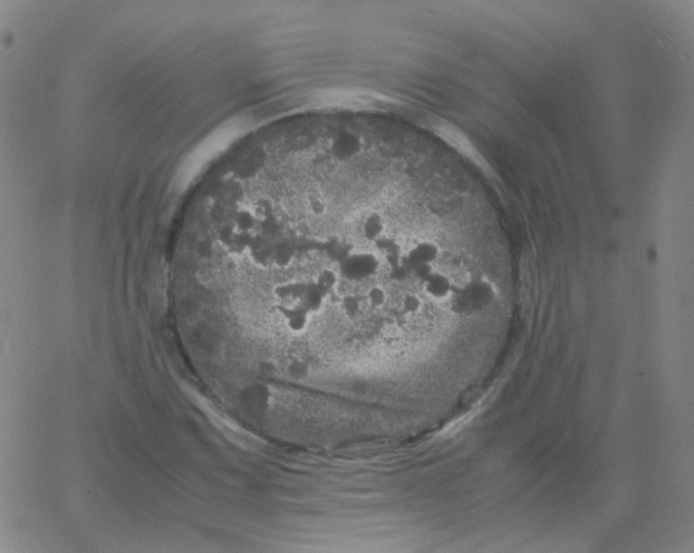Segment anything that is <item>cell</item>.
<instances>
[{
  "mask_svg": "<svg viewBox=\"0 0 694 553\" xmlns=\"http://www.w3.org/2000/svg\"><path fill=\"white\" fill-rule=\"evenodd\" d=\"M442 255V248L436 242L432 240H421L404 253V261L411 271L412 268L420 265H434Z\"/></svg>",
  "mask_w": 694,
  "mask_h": 553,
  "instance_id": "cell-4",
  "label": "cell"
},
{
  "mask_svg": "<svg viewBox=\"0 0 694 553\" xmlns=\"http://www.w3.org/2000/svg\"><path fill=\"white\" fill-rule=\"evenodd\" d=\"M328 299V294L314 281H307L300 304L311 315L316 316L324 311Z\"/></svg>",
  "mask_w": 694,
  "mask_h": 553,
  "instance_id": "cell-7",
  "label": "cell"
},
{
  "mask_svg": "<svg viewBox=\"0 0 694 553\" xmlns=\"http://www.w3.org/2000/svg\"><path fill=\"white\" fill-rule=\"evenodd\" d=\"M354 250L355 247L352 243L347 242L340 236H331L323 242L324 254L330 261H334L336 265L341 263L344 258L349 255Z\"/></svg>",
  "mask_w": 694,
  "mask_h": 553,
  "instance_id": "cell-10",
  "label": "cell"
},
{
  "mask_svg": "<svg viewBox=\"0 0 694 553\" xmlns=\"http://www.w3.org/2000/svg\"><path fill=\"white\" fill-rule=\"evenodd\" d=\"M460 286H456L452 277H450L447 273L436 269L434 273L429 275V279L422 285V289L429 300L443 303V302H450L457 289L460 288Z\"/></svg>",
  "mask_w": 694,
  "mask_h": 553,
  "instance_id": "cell-3",
  "label": "cell"
},
{
  "mask_svg": "<svg viewBox=\"0 0 694 553\" xmlns=\"http://www.w3.org/2000/svg\"><path fill=\"white\" fill-rule=\"evenodd\" d=\"M273 267L278 269H287L293 265L295 259V250L293 243L288 238H278L274 240Z\"/></svg>",
  "mask_w": 694,
  "mask_h": 553,
  "instance_id": "cell-9",
  "label": "cell"
},
{
  "mask_svg": "<svg viewBox=\"0 0 694 553\" xmlns=\"http://www.w3.org/2000/svg\"><path fill=\"white\" fill-rule=\"evenodd\" d=\"M273 240L256 231L253 232L250 247L245 256H248L251 261L260 269H269L273 267Z\"/></svg>",
  "mask_w": 694,
  "mask_h": 553,
  "instance_id": "cell-5",
  "label": "cell"
},
{
  "mask_svg": "<svg viewBox=\"0 0 694 553\" xmlns=\"http://www.w3.org/2000/svg\"><path fill=\"white\" fill-rule=\"evenodd\" d=\"M275 308L289 333L295 336H302L308 332L313 315L300 303H277Z\"/></svg>",
  "mask_w": 694,
  "mask_h": 553,
  "instance_id": "cell-2",
  "label": "cell"
},
{
  "mask_svg": "<svg viewBox=\"0 0 694 553\" xmlns=\"http://www.w3.org/2000/svg\"><path fill=\"white\" fill-rule=\"evenodd\" d=\"M366 303L374 310H380L386 306L388 301V293L386 289L380 285H375L367 290L365 294Z\"/></svg>",
  "mask_w": 694,
  "mask_h": 553,
  "instance_id": "cell-13",
  "label": "cell"
},
{
  "mask_svg": "<svg viewBox=\"0 0 694 553\" xmlns=\"http://www.w3.org/2000/svg\"><path fill=\"white\" fill-rule=\"evenodd\" d=\"M382 267L378 254L373 250H355L338 264L341 278L349 282H363L373 278Z\"/></svg>",
  "mask_w": 694,
  "mask_h": 553,
  "instance_id": "cell-1",
  "label": "cell"
},
{
  "mask_svg": "<svg viewBox=\"0 0 694 553\" xmlns=\"http://www.w3.org/2000/svg\"><path fill=\"white\" fill-rule=\"evenodd\" d=\"M341 275L338 271L333 268H322L316 277L312 279L314 282L320 287L324 292L328 294V298L335 292L340 283Z\"/></svg>",
  "mask_w": 694,
  "mask_h": 553,
  "instance_id": "cell-11",
  "label": "cell"
},
{
  "mask_svg": "<svg viewBox=\"0 0 694 553\" xmlns=\"http://www.w3.org/2000/svg\"><path fill=\"white\" fill-rule=\"evenodd\" d=\"M423 300L417 293H406L402 296V311L408 315H417L423 310Z\"/></svg>",
  "mask_w": 694,
  "mask_h": 553,
  "instance_id": "cell-14",
  "label": "cell"
},
{
  "mask_svg": "<svg viewBox=\"0 0 694 553\" xmlns=\"http://www.w3.org/2000/svg\"><path fill=\"white\" fill-rule=\"evenodd\" d=\"M359 231L363 240L374 245L377 240L387 235L386 219L379 211H368L361 219Z\"/></svg>",
  "mask_w": 694,
  "mask_h": 553,
  "instance_id": "cell-6",
  "label": "cell"
},
{
  "mask_svg": "<svg viewBox=\"0 0 694 553\" xmlns=\"http://www.w3.org/2000/svg\"><path fill=\"white\" fill-rule=\"evenodd\" d=\"M306 286L307 281L278 283L273 289V296L277 303H300Z\"/></svg>",
  "mask_w": 694,
  "mask_h": 553,
  "instance_id": "cell-8",
  "label": "cell"
},
{
  "mask_svg": "<svg viewBox=\"0 0 694 553\" xmlns=\"http://www.w3.org/2000/svg\"><path fill=\"white\" fill-rule=\"evenodd\" d=\"M435 271L436 269H435L434 265L415 266L411 269V275L415 280L423 285Z\"/></svg>",
  "mask_w": 694,
  "mask_h": 553,
  "instance_id": "cell-16",
  "label": "cell"
},
{
  "mask_svg": "<svg viewBox=\"0 0 694 553\" xmlns=\"http://www.w3.org/2000/svg\"><path fill=\"white\" fill-rule=\"evenodd\" d=\"M288 374L295 380H302L309 374V364L300 359H295L288 366Z\"/></svg>",
  "mask_w": 694,
  "mask_h": 553,
  "instance_id": "cell-15",
  "label": "cell"
},
{
  "mask_svg": "<svg viewBox=\"0 0 694 553\" xmlns=\"http://www.w3.org/2000/svg\"><path fill=\"white\" fill-rule=\"evenodd\" d=\"M363 303H366L365 296H357L353 293H349L342 296L340 301V308L344 315L349 320H356L363 312Z\"/></svg>",
  "mask_w": 694,
  "mask_h": 553,
  "instance_id": "cell-12",
  "label": "cell"
}]
</instances>
